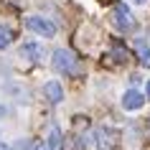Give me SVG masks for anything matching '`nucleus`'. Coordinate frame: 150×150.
<instances>
[{
    "label": "nucleus",
    "instance_id": "obj_1",
    "mask_svg": "<svg viewBox=\"0 0 150 150\" xmlns=\"http://www.w3.org/2000/svg\"><path fill=\"white\" fill-rule=\"evenodd\" d=\"M51 64H54V69L59 71V74H66V76H74V74L79 71V59L71 54L69 48H56Z\"/></svg>",
    "mask_w": 150,
    "mask_h": 150
},
{
    "label": "nucleus",
    "instance_id": "obj_2",
    "mask_svg": "<svg viewBox=\"0 0 150 150\" xmlns=\"http://www.w3.org/2000/svg\"><path fill=\"white\" fill-rule=\"evenodd\" d=\"M25 28L38 33V36H43V38H54L56 36V23L43 18V16H28L25 18Z\"/></svg>",
    "mask_w": 150,
    "mask_h": 150
},
{
    "label": "nucleus",
    "instance_id": "obj_3",
    "mask_svg": "<svg viewBox=\"0 0 150 150\" xmlns=\"http://www.w3.org/2000/svg\"><path fill=\"white\" fill-rule=\"evenodd\" d=\"M112 25L117 31H130L135 25L132 13H130V8H127L125 3H115V8H112Z\"/></svg>",
    "mask_w": 150,
    "mask_h": 150
},
{
    "label": "nucleus",
    "instance_id": "obj_4",
    "mask_svg": "<svg viewBox=\"0 0 150 150\" xmlns=\"http://www.w3.org/2000/svg\"><path fill=\"white\" fill-rule=\"evenodd\" d=\"M94 140H97V150H115V145H117V132L112 127H99L94 132Z\"/></svg>",
    "mask_w": 150,
    "mask_h": 150
},
{
    "label": "nucleus",
    "instance_id": "obj_5",
    "mask_svg": "<svg viewBox=\"0 0 150 150\" xmlns=\"http://www.w3.org/2000/svg\"><path fill=\"white\" fill-rule=\"evenodd\" d=\"M21 56H23L25 61H41L46 56V51H43V46H41L38 41H25L23 46H21Z\"/></svg>",
    "mask_w": 150,
    "mask_h": 150
},
{
    "label": "nucleus",
    "instance_id": "obj_6",
    "mask_svg": "<svg viewBox=\"0 0 150 150\" xmlns=\"http://www.w3.org/2000/svg\"><path fill=\"white\" fill-rule=\"evenodd\" d=\"M142 104H145V94H140L137 89H127L125 94H122V107H125L127 112L140 110Z\"/></svg>",
    "mask_w": 150,
    "mask_h": 150
},
{
    "label": "nucleus",
    "instance_id": "obj_7",
    "mask_svg": "<svg viewBox=\"0 0 150 150\" xmlns=\"http://www.w3.org/2000/svg\"><path fill=\"white\" fill-rule=\"evenodd\" d=\"M43 97H46L51 104H59V102H64V87L59 84V81H46L43 84Z\"/></svg>",
    "mask_w": 150,
    "mask_h": 150
},
{
    "label": "nucleus",
    "instance_id": "obj_8",
    "mask_svg": "<svg viewBox=\"0 0 150 150\" xmlns=\"http://www.w3.org/2000/svg\"><path fill=\"white\" fill-rule=\"evenodd\" d=\"M43 145H46V150H61L64 148V135H61V130H59L56 125L48 130V137H46Z\"/></svg>",
    "mask_w": 150,
    "mask_h": 150
},
{
    "label": "nucleus",
    "instance_id": "obj_9",
    "mask_svg": "<svg viewBox=\"0 0 150 150\" xmlns=\"http://www.w3.org/2000/svg\"><path fill=\"white\" fill-rule=\"evenodd\" d=\"M135 51L140 56V64L150 69V46H148V41L145 38H135Z\"/></svg>",
    "mask_w": 150,
    "mask_h": 150
},
{
    "label": "nucleus",
    "instance_id": "obj_10",
    "mask_svg": "<svg viewBox=\"0 0 150 150\" xmlns=\"http://www.w3.org/2000/svg\"><path fill=\"white\" fill-rule=\"evenodd\" d=\"M13 43V28L10 25H0V51Z\"/></svg>",
    "mask_w": 150,
    "mask_h": 150
},
{
    "label": "nucleus",
    "instance_id": "obj_11",
    "mask_svg": "<svg viewBox=\"0 0 150 150\" xmlns=\"http://www.w3.org/2000/svg\"><path fill=\"white\" fill-rule=\"evenodd\" d=\"M112 59H115L117 64H125L127 59H130V54H127V51L120 46V43H115V46H112Z\"/></svg>",
    "mask_w": 150,
    "mask_h": 150
},
{
    "label": "nucleus",
    "instance_id": "obj_12",
    "mask_svg": "<svg viewBox=\"0 0 150 150\" xmlns=\"http://www.w3.org/2000/svg\"><path fill=\"white\" fill-rule=\"evenodd\" d=\"M31 150H46V145H43V142H38V145H33Z\"/></svg>",
    "mask_w": 150,
    "mask_h": 150
},
{
    "label": "nucleus",
    "instance_id": "obj_13",
    "mask_svg": "<svg viewBox=\"0 0 150 150\" xmlns=\"http://www.w3.org/2000/svg\"><path fill=\"white\" fill-rule=\"evenodd\" d=\"M132 3H137V5H142V3H148V0H132Z\"/></svg>",
    "mask_w": 150,
    "mask_h": 150
},
{
    "label": "nucleus",
    "instance_id": "obj_14",
    "mask_svg": "<svg viewBox=\"0 0 150 150\" xmlns=\"http://www.w3.org/2000/svg\"><path fill=\"white\" fill-rule=\"evenodd\" d=\"M148 99H150V81H148Z\"/></svg>",
    "mask_w": 150,
    "mask_h": 150
},
{
    "label": "nucleus",
    "instance_id": "obj_15",
    "mask_svg": "<svg viewBox=\"0 0 150 150\" xmlns=\"http://www.w3.org/2000/svg\"><path fill=\"white\" fill-rule=\"evenodd\" d=\"M0 115H5V107H0Z\"/></svg>",
    "mask_w": 150,
    "mask_h": 150
},
{
    "label": "nucleus",
    "instance_id": "obj_16",
    "mask_svg": "<svg viewBox=\"0 0 150 150\" xmlns=\"http://www.w3.org/2000/svg\"><path fill=\"white\" fill-rule=\"evenodd\" d=\"M148 132H150V120H148Z\"/></svg>",
    "mask_w": 150,
    "mask_h": 150
},
{
    "label": "nucleus",
    "instance_id": "obj_17",
    "mask_svg": "<svg viewBox=\"0 0 150 150\" xmlns=\"http://www.w3.org/2000/svg\"><path fill=\"white\" fill-rule=\"evenodd\" d=\"M0 150H5V148H0Z\"/></svg>",
    "mask_w": 150,
    "mask_h": 150
}]
</instances>
